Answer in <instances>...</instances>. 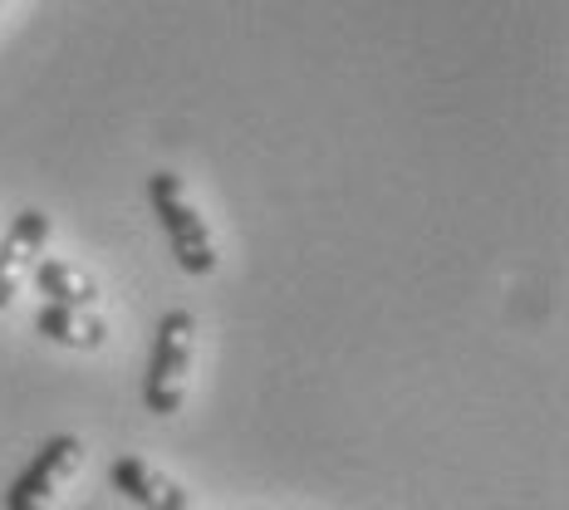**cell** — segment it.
<instances>
[{"mask_svg": "<svg viewBox=\"0 0 569 510\" xmlns=\"http://www.w3.org/2000/svg\"><path fill=\"white\" fill-rule=\"evenodd\" d=\"M50 231H54L50 217H44V211H34V207H26L6 227V236H0V310L16 300L20 280H26V270H34V260H40Z\"/></svg>", "mask_w": 569, "mask_h": 510, "instance_id": "4", "label": "cell"}, {"mask_svg": "<svg viewBox=\"0 0 569 510\" xmlns=\"http://www.w3.org/2000/svg\"><path fill=\"white\" fill-rule=\"evenodd\" d=\"M192 353H197V319L187 310H168L152 329L148 378H142V402H148L152 418H177L182 412Z\"/></svg>", "mask_w": 569, "mask_h": 510, "instance_id": "1", "label": "cell"}, {"mask_svg": "<svg viewBox=\"0 0 569 510\" xmlns=\"http://www.w3.org/2000/svg\"><path fill=\"white\" fill-rule=\"evenodd\" d=\"M109 481H113L118 496H128V501L142 506V510H187L192 506L187 491L168 477V471H158L142 457H118L109 467Z\"/></svg>", "mask_w": 569, "mask_h": 510, "instance_id": "5", "label": "cell"}, {"mask_svg": "<svg viewBox=\"0 0 569 510\" xmlns=\"http://www.w3.org/2000/svg\"><path fill=\"white\" fill-rule=\"evenodd\" d=\"M79 467H84V442H79V437H69V432L50 437V442L30 457V467L10 481L6 510H44L59 496V486L74 477Z\"/></svg>", "mask_w": 569, "mask_h": 510, "instance_id": "3", "label": "cell"}, {"mask_svg": "<svg viewBox=\"0 0 569 510\" xmlns=\"http://www.w3.org/2000/svg\"><path fill=\"white\" fill-rule=\"evenodd\" d=\"M34 329H40L59 349H103L109 324L93 310H69V304H40L34 310Z\"/></svg>", "mask_w": 569, "mask_h": 510, "instance_id": "6", "label": "cell"}, {"mask_svg": "<svg viewBox=\"0 0 569 510\" xmlns=\"http://www.w3.org/2000/svg\"><path fill=\"white\" fill-rule=\"evenodd\" d=\"M148 201H152V217H158L162 236H168L177 266L187 270V276H211L217 270V236H211L207 217L187 201V187L177 172H152L148 177Z\"/></svg>", "mask_w": 569, "mask_h": 510, "instance_id": "2", "label": "cell"}, {"mask_svg": "<svg viewBox=\"0 0 569 510\" xmlns=\"http://www.w3.org/2000/svg\"><path fill=\"white\" fill-rule=\"evenodd\" d=\"M0 6H6V0H0Z\"/></svg>", "mask_w": 569, "mask_h": 510, "instance_id": "8", "label": "cell"}, {"mask_svg": "<svg viewBox=\"0 0 569 510\" xmlns=\"http://www.w3.org/2000/svg\"><path fill=\"white\" fill-rule=\"evenodd\" d=\"M34 284H40L44 304H69V310L99 304V280L84 266H69V260H34Z\"/></svg>", "mask_w": 569, "mask_h": 510, "instance_id": "7", "label": "cell"}]
</instances>
